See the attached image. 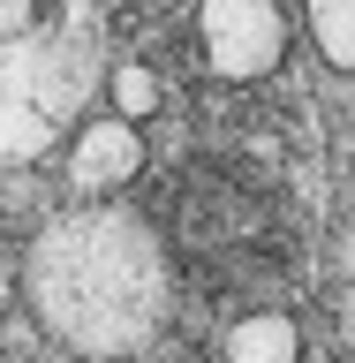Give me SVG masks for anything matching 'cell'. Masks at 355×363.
Instances as JSON below:
<instances>
[{"label":"cell","instance_id":"obj_1","mask_svg":"<svg viewBox=\"0 0 355 363\" xmlns=\"http://www.w3.org/2000/svg\"><path fill=\"white\" fill-rule=\"evenodd\" d=\"M23 303L53 348L129 363L174 318V250L136 204H61L23 250Z\"/></svg>","mask_w":355,"mask_h":363},{"label":"cell","instance_id":"obj_2","mask_svg":"<svg viewBox=\"0 0 355 363\" xmlns=\"http://www.w3.org/2000/svg\"><path fill=\"white\" fill-rule=\"evenodd\" d=\"M113 68L106 0H0V174L84 129Z\"/></svg>","mask_w":355,"mask_h":363},{"label":"cell","instance_id":"obj_3","mask_svg":"<svg viewBox=\"0 0 355 363\" xmlns=\"http://www.w3.org/2000/svg\"><path fill=\"white\" fill-rule=\"evenodd\" d=\"M288 45L295 23L280 0H197V61L212 84H265Z\"/></svg>","mask_w":355,"mask_h":363},{"label":"cell","instance_id":"obj_4","mask_svg":"<svg viewBox=\"0 0 355 363\" xmlns=\"http://www.w3.org/2000/svg\"><path fill=\"white\" fill-rule=\"evenodd\" d=\"M144 174V121L129 113H91L84 129L68 136V189H84V197H113V189H129Z\"/></svg>","mask_w":355,"mask_h":363},{"label":"cell","instance_id":"obj_5","mask_svg":"<svg viewBox=\"0 0 355 363\" xmlns=\"http://www.w3.org/2000/svg\"><path fill=\"white\" fill-rule=\"evenodd\" d=\"M220 363H303V325L288 311H242L220 333Z\"/></svg>","mask_w":355,"mask_h":363},{"label":"cell","instance_id":"obj_6","mask_svg":"<svg viewBox=\"0 0 355 363\" xmlns=\"http://www.w3.org/2000/svg\"><path fill=\"white\" fill-rule=\"evenodd\" d=\"M106 106L129 113V121H152V113L167 106V84H159V68L144 61V53H113V68H106Z\"/></svg>","mask_w":355,"mask_h":363},{"label":"cell","instance_id":"obj_7","mask_svg":"<svg viewBox=\"0 0 355 363\" xmlns=\"http://www.w3.org/2000/svg\"><path fill=\"white\" fill-rule=\"evenodd\" d=\"M303 30H310L325 68L355 76V0H303Z\"/></svg>","mask_w":355,"mask_h":363}]
</instances>
